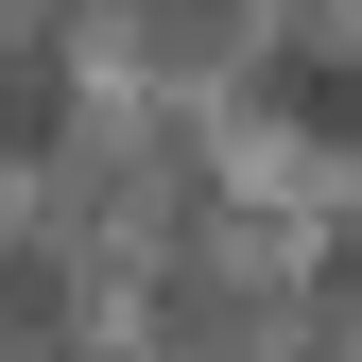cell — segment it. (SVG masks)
<instances>
[{
	"instance_id": "cell-1",
	"label": "cell",
	"mask_w": 362,
	"mask_h": 362,
	"mask_svg": "<svg viewBox=\"0 0 362 362\" xmlns=\"http://www.w3.org/2000/svg\"><path fill=\"white\" fill-rule=\"evenodd\" d=\"M52 104H69L52 52H0V156H35V139H52Z\"/></svg>"
}]
</instances>
